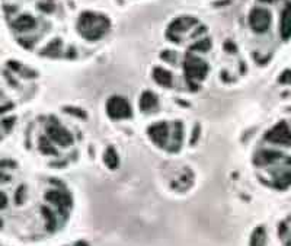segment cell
Returning <instances> with one entry per match:
<instances>
[{
	"mask_svg": "<svg viewBox=\"0 0 291 246\" xmlns=\"http://www.w3.org/2000/svg\"><path fill=\"white\" fill-rule=\"evenodd\" d=\"M268 139L278 144H291V131L287 124L281 122L268 134Z\"/></svg>",
	"mask_w": 291,
	"mask_h": 246,
	"instance_id": "obj_1",
	"label": "cell"
},
{
	"mask_svg": "<svg viewBox=\"0 0 291 246\" xmlns=\"http://www.w3.org/2000/svg\"><path fill=\"white\" fill-rule=\"evenodd\" d=\"M270 21L271 16L267 11L259 9V11L253 12V15H252V25L256 31H265L270 26Z\"/></svg>",
	"mask_w": 291,
	"mask_h": 246,
	"instance_id": "obj_2",
	"label": "cell"
},
{
	"mask_svg": "<svg viewBox=\"0 0 291 246\" xmlns=\"http://www.w3.org/2000/svg\"><path fill=\"white\" fill-rule=\"evenodd\" d=\"M281 31H282V38L284 40H288L291 37V3L284 9V13H282Z\"/></svg>",
	"mask_w": 291,
	"mask_h": 246,
	"instance_id": "obj_3",
	"label": "cell"
},
{
	"mask_svg": "<svg viewBox=\"0 0 291 246\" xmlns=\"http://www.w3.org/2000/svg\"><path fill=\"white\" fill-rule=\"evenodd\" d=\"M264 239H265V235H264V230L259 229L258 232L253 236V246H264Z\"/></svg>",
	"mask_w": 291,
	"mask_h": 246,
	"instance_id": "obj_4",
	"label": "cell"
}]
</instances>
